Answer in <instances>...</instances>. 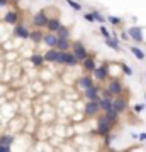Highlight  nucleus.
<instances>
[{
    "mask_svg": "<svg viewBox=\"0 0 146 152\" xmlns=\"http://www.w3.org/2000/svg\"><path fill=\"white\" fill-rule=\"evenodd\" d=\"M70 48H71L70 39L58 37V42H56V49H60V51H70Z\"/></svg>",
    "mask_w": 146,
    "mask_h": 152,
    "instance_id": "ddd939ff",
    "label": "nucleus"
},
{
    "mask_svg": "<svg viewBox=\"0 0 146 152\" xmlns=\"http://www.w3.org/2000/svg\"><path fill=\"white\" fill-rule=\"evenodd\" d=\"M114 108L117 110L119 113H122L126 108H127V100L124 96H116L114 98Z\"/></svg>",
    "mask_w": 146,
    "mask_h": 152,
    "instance_id": "9d476101",
    "label": "nucleus"
},
{
    "mask_svg": "<svg viewBox=\"0 0 146 152\" xmlns=\"http://www.w3.org/2000/svg\"><path fill=\"white\" fill-rule=\"evenodd\" d=\"M107 20L112 24V26H119L121 24V19L119 17H116V15H107Z\"/></svg>",
    "mask_w": 146,
    "mask_h": 152,
    "instance_id": "c85d7f7f",
    "label": "nucleus"
},
{
    "mask_svg": "<svg viewBox=\"0 0 146 152\" xmlns=\"http://www.w3.org/2000/svg\"><path fill=\"white\" fill-rule=\"evenodd\" d=\"M138 139H139L141 142H143V140H146V134H139V135H138Z\"/></svg>",
    "mask_w": 146,
    "mask_h": 152,
    "instance_id": "c9c22d12",
    "label": "nucleus"
},
{
    "mask_svg": "<svg viewBox=\"0 0 146 152\" xmlns=\"http://www.w3.org/2000/svg\"><path fill=\"white\" fill-rule=\"evenodd\" d=\"M121 69H122V73H124L126 76H133V69H131L127 64H124V63H121Z\"/></svg>",
    "mask_w": 146,
    "mask_h": 152,
    "instance_id": "bb28decb",
    "label": "nucleus"
},
{
    "mask_svg": "<svg viewBox=\"0 0 146 152\" xmlns=\"http://www.w3.org/2000/svg\"><path fill=\"white\" fill-rule=\"evenodd\" d=\"M83 19H85L87 22H95V15H93V12H90V14H85V15H83Z\"/></svg>",
    "mask_w": 146,
    "mask_h": 152,
    "instance_id": "2f4dec72",
    "label": "nucleus"
},
{
    "mask_svg": "<svg viewBox=\"0 0 146 152\" xmlns=\"http://www.w3.org/2000/svg\"><path fill=\"white\" fill-rule=\"evenodd\" d=\"M104 115L107 117V120H110L112 124H116L117 120H119V112L116 108H110V110H107V112H104Z\"/></svg>",
    "mask_w": 146,
    "mask_h": 152,
    "instance_id": "a211bd4d",
    "label": "nucleus"
},
{
    "mask_svg": "<svg viewBox=\"0 0 146 152\" xmlns=\"http://www.w3.org/2000/svg\"><path fill=\"white\" fill-rule=\"evenodd\" d=\"M9 4V0H0V7H5Z\"/></svg>",
    "mask_w": 146,
    "mask_h": 152,
    "instance_id": "e433bc0d",
    "label": "nucleus"
},
{
    "mask_svg": "<svg viewBox=\"0 0 146 152\" xmlns=\"http://www.w3.org/2000/svg\"><path fill=\"white\" fill-rule=\"evenodd\" d=\"M43 42L46 44V46H49V48H56V42H58V36H56V32L54 34H44Z\"/></svg>",
    "mask_w": 146,
    "mask_h": 152,
    "instance_id": "f8f14e48",
    "label": "nucleus"
},
{
    "mask_svg": "<svg viewBox=\"0 0 146 152\" xmlns=\"http://www.w3.org/2000/svg\"><path fill=\"white\" fill-rule=\"evenodd\" d=\"M82 66H83V69H85V71H93L95 68H97V66H95V59L90 58V56L82 61Z\"/></svg>",
    "mask_w": 146,
    "mask_h": 152,
    "instance_id": "dca6fc26",
    "label": "nucleus"
},
{
    "mask_svg": "<svg viewBox=\"0 0 146 152\" xmlns=\"http://www.w3.org/2000/svg\"><path fill=\"white\" fill-rule=\"evenodd\" d=\"M145 105H146V95H145Z\"/></svg>",
    "mask_w": 146,
    "mask_h": 152,
    "instance_id": "4c0bfd02",
    "label": "nucleus"
},
{
    "mask_svg": "<svg viewBox=\"0 0 146 152\" xmlns=\"http://www.w3.org/2000/svg\"><path fill=\"white\" fill-rule=\"evenodd\" d=\"M100 34H102V37H104V39H107V37H110V36H112V34L109 32V31L104 27V26H100Z\"/></svg>",
    "mask_w": 146,
    "mask_h": 152,
    "instance_id": "7c9ffc66",
    "label": "nucleus"
},
{
    "mask_svg": "<svg viewBox=\"0 0 146 152\" xmlns=\"http://www.w3.org/2000/svg\"><path fill=\"white\" fill-rule=\"evenodd\" d=\"M48 22H49V19H48V15H46L44 12H38V14L34 15V19H33V24L39 29L48 27Z\"/></svg>",
    "mask_w": 146,
    "mask_h": 152,
    "instance_id": "39448f33",
    "label": "nucleus"
},
{
    "mask_svg": "<svg viewBox=\"0 0 146 152\" xmlns=\"http://www.w3.org/2000/svg\"><path fill=\"white\" fill-rule=\"evenodd\" d=\"M129 51L133 53V54H134V58H136L138 61H145V59H146V54L143 53V51H141L139 48H136V46H131Z\"/></svg>",
    "mask_w": 146,
    "mask_h": 152,
    "instance_id": "aec40b11",
    "label": "nucleus"
},
{
    "mask_svg": "<svg viewBox=\"0 0 146 152\" xmlns=\"http://www.w3.org/2000/svg\"><path fill=\"white\" fill-rule=\"evenodd\" d=\"M61 27V22H60V19H49V22H48V31H51V32H56L58 29Z\"/></svg>",
    "mask_w": 146,
    "mask_h": 152,
    "instance_id": "6ab92c4d",
    "label": "nucleus"
},
{
    "mask_svg": "<svg viewBox=\"0 0 146 152\" xmlns=\"http://www.w3.org/2000/svg\"><path fill=\"white\" fill-rule=\"evenodd\" d=\"M17 19H19L17 12H7L5 17H4V20H5L7 24H12V26H16L17 24Z\"/></svg>",
    "mask_w": 146,
    "mask_h": 152,
    "instance_id": "412c9836",
    "label": "nucleus"
},
{
    "mask_svg": "<svg viewBox=\"0 0 146 152\" xmlns=\"http://www.w3.org/2000/svg\"><path fill=\"white\" fill-rule=\"evenodd\" d=\"M12 140H14V137L12 135H2L0 137V144H9V145H10Z\"/></svg>",
    "mask_w": 146,
    "mask_h": 152,
    "instance_id": "cd10ccee",
    "label": "nucleus"
},
{
    "mask_svg": "<svg viewBox=\"0 0 146 152\" xmlns=\"http://www.w3.org/2000/svg\"><path fill=\"white\" fill-rule=\"evenodd\" d=\"M145 108H146V105H143V103H136L134 105V112H136V113H141Z\"/></svg>",
    "mask_w": 146,
    "mask_h": 152,
    "instance_id": "473e14b6",
    "label": "nucleus"
},
{
    "mask_svg": "<svg viewBox=\"0 0 146 152\" xmlns=\"http://www.w3.org/2000/svg\"><path fill=\"white\" fill-rule=\"evenodd\" d=\"M107 90L112 93L114 96H121V95H122V85H121L117 80H110L109 85H107Z\"/></svg>",
    "mask_w": 146,
    "mask_h": 152,
    "instance_id": "0eeeda50",
    "label": "nucleus"
},
{
    "mask_svg": "<svg viewBox=\"0 0 146 152\" xmlns=\"http://www.w3.org/2000/svg\"><path fill=\"white\" fill-rule=\"evenodd\" d=\"M93 85V80H92V76H82L80 80H78V88H82V90H85V88L88 86H92Z\"/></svg>",
    "mask_w": 146,
    "mask_h": 152,
    "instance_id": "4468645a",
    "label": "nucleus"
},
{
    "mask_svg": "<svg viewBox=\"0 0 146 152\" xmlns=\"http://www.w3.org/2000/svg\"><path fill=\"white\" fill-rule=\"evenodd\" d=\"M100 98L97 100H88L85 103V115L87 117H95V115L100 112Z\"/></svg>",
    "mask_w": 146,
    "mask_h": 152,
    "instance_id": "7ed1b4c3",
    "label": "nucleus"
},
{
    "mask_svg": "<svg viewBox=\"0 0 146 152\" xmlns=\"http://www.w3.org/2000/svg\"><path fill=\"white\" fill-rule=\"evenodd\" d=\"M83 95H85L87 100H97L99 98V86L97 85H92V86H88L83 90Z\"/></svg>",
    "mask_w": 146,
    "mask_h": 152,
    "instance_id": "1a4fd4ad",
    "label": "nucleus"
},
{
    "mask_svg": "<svg viewBox=\"0 0 146 152\" xmlns=\"http://www.w3.org/2000/svg\"><path fill=\"white\" fill-rule=\"evenodd\" d=\"M112 132V122L110 120H107V117L105 115H102V117H99V122H97V130H95V134H99V135H109Z\"/></svg>",
    "mask_w": 146,
    "mask_h": 152,
    "instance_id": "f03ea898",
    "label": "nucleus"
},
{
    "mask_svg": "<svg viewBox=\"0 0 146 152\" xmlns=\"http://www.w3.org/2000/svg\"><path fill=\"white\" fill-rule=\"evenodd\" d=\"M65 54L66 51H60V49H49L48 53L44 54V59L48 63H58V64H65Z\"/></svg>",
    "mask_w": 146,
    "mask_h": 152,
    "instance_id": "f257e3e1",
    "label": "nucleus"
},
{
    "mask_svg": "<svg viewBox=\"0 0 146 152\" xmlns=\"http://www.w3.org/2000/svg\"><path fill=\"white\" fill-rule=\"evenodd\" d=\"M93 15H95V22H100V24H104V22H105L104 15H102V14H99L97 10H93Z\"/></svg>",
    "mask_w": 146,
    "mask_h": 152,
    "instance_id": "c756f323",
    "label": "nucleus"
},
{
    "mask_svg": "<svg viewBox=\"0 0 146 152\" xmlns=\"http://www.w3.org/2000/svg\"><path fill=\"white\" fill-rule=\"evenodd\" d=\"M71 49H73V53H75V56L78 58L80 61H83L85 58H88V53H87V48L83 46L82 42H73V46H71Z\"/></svg>",
    "mask_w": 146,
    "mask_h": 152,
    "instance_id": "20e7f679",
    "label": "nucleus"
},
{
    "mask_svg": "<svg viewBox=\"0 0 146 152\" xmlns=\"http://www.w3.org/2000/svg\"><path fill=\"white\" fill-rule=\"evenodd\" d=\"M31 41H33V42H41V41H43L44 39V34L41 32V31H33V32H31Z\"/></svg>",
    "mask_w": 146,
    "mask_h": 152,
    "instance_id": "b1692460",
    "label": "nucleus"
},
{
    "mask_svg": "<svg viewBox=\"0 0 146 152\" xmlns=\"http://www.w3.org/2000/svg\"><path fill=\"white\" fill-rule=\"evenodd\" d=\"M92 73H93V78H95V80H99V81H104V80L107 78V75H109L107 64H102L100 68H95Z\"/></svg>",
    "mask_w": 146,
    "mask_h": 152,
    "instance_id": "6e6552de",
    "label": "nucleus"
},
{
    "mask_svg": "<svg viewBox=\"0 0 146 152\" xmlns=\"http://www.w3.org/2000/svg\"><path fill=\"white\" fill-rule=\"evenodd\" d=\"M56 36L58 37H65V39H70V31L65 27V26H61L58 31H56Z\"/></svg>",
    "mask_w": 146,
    "mask_h": 152,
    "instance_id": "393cba45",
    "label": "nucleus"
},
{
    "mask_svg": "<svg viewBox=\"0 0 146 152\" xmlns=\"http://www.w3.org/2000/svg\"><path fill=\"white\" fill-rule=\"evenodd\" d=\"M100 108H102V112L114 108V100L112 98H100Z\"/></svg>",
    "mask_w": 146,
    "mask_h": 152,
    "instance_id": "f3484780",
    "label": "nucleus"
},
{
    "mask_svg": "<svg viewBox=\"0 0 146 152\" xmlns=\"http://www.w3.org/2000/svg\"><path fill=\"white\" fill-rule=\"evenodd\" d=\"M66 4L73 9V10H76V12H80L82 10V5L78 4V2H75V0H66Z\"/></svg>",
    "mask_w": 146,
    "mask_h": 152,
    "instance_id": "a878e982",
    "label": "nucleus"
},
{
    "mask_svg": "<svg viewBox=\"0 0 146 152\" xmlns=\"http://www.w3.org/2000/svg\"><path fill=\"white\" fill-rule=\"evenodd\" d=\"M44 56H41V54H33L31 56V63H33V66H43V63H44Z\"/></svg>",
    "mask_w": 146,
    "mask_h": 152,
    "instance_id": "5701e85b",
    "label": "nucleus"
},
{
    "mask_svg": "<svg viewBox=\"0 0 146 152\" xmlns=\"http://www.w3.org/2000/svg\"><path fill=\"white\" fill-rule=\"evenodd\" d=\"M9 151H10L9 144H0V152H9Z\"/></svg>",
    "mask_w": 146,
    "mask_h": 152,
    "instance_id": "72a5a7b5",
    "label": "nucleus"
},
{
    "mask_svg": "<svg viewBox=\"0 0 146 152\" xmlns=\"http://www.w3.org/2000/svg\"><path fill=\"white\" fill-rule=\"evenodd\" d=\"M78 61L80 59L75 56V53H68V51H66V54H65V64L66 66H76Z\"/></svg>",
    "mask_w": 146,
    "mask_h": 152,
    "instance_id": "2eb2a0df",
    "label": "nucleus"
},
{
    "mask_svg": "<svg viewBox=\"0 0 146 152\" xmlns=\"http://www.w3.org/2000/svg\"><path fill=\"white\" fill-rule=\"evenodd\" d=\"M127 34L129 37L134 41V42H143V29L139 26H133V27L127 29Z\"/></svg>",
    "mask_w": 146,
    "mask_h": 152,
    "instance_id": "423d86ee",
    "label": "nucleus"
},
{
    "mask_svg": "<svg viewBox=\"0 0 146 152\" xmlns=\"http://www.w3.org/2000/svg\"><path fill=\"white\" fill-rule=\"evenodd\" d=\"M121 37L124 39V41H127V39H129V34H127V31H126V32H122V34H121Z\"/></svg>",
    "mask_w": 146,
    "mask_h": 152,
    "instance_id": "f704fd0d",
    "label": "nucleus"
},
{
    "mask_svg": "<svg viewBox=\"0 0 146 152\" xmlns=\"http://www.w3.org/2000/svg\"><path fill=\"white\" fill-rule=\"evenodd\" d=\"M14 36L19 37V39H29L31 37V32H29L22 24H19V26H16V29H14Z\"/></svg>",
    "mask_w": 146,
    "mask_h": 152,
    "instance_id": "9b49d317",
    "label": "nucleus"
},
{
    "mask_svg": "<svg viewBox=\"0 0 146 152\" xmlns=\"http://www.w3.org/2000/svg\"><path fill=\"white\" fill-rule=\"evenodd\" d=\"M105 44H107L110 49H114V51H121V48H119V41H116V39L110 36V37H107L105 39Z\"/></svg>",
    "mask_w": 146,
    "mask_h": 152,
    "instance_id": "4be33fe9",
    "label": "nucleus"
}]
</instances>
